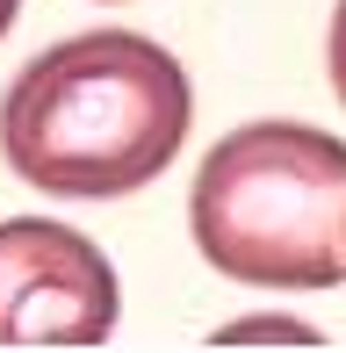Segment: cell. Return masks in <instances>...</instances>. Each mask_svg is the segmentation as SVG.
Masks as SVG:
<instances>
[{
	"label": "cell",
	"mask_w": 346,
	"mask_h": 353,
	"mask_svg": "<svg viewBox=\"0 0 346 353\" xmlns=\"http://www.w3.org/2000/svg\"><path fill=\"white\" fill-rule=\"evenodd\" d=\"M187 72L166 43L87 29L14 72L0 101V159L43 195L101 202L159 181L187 137Z\"/></svg>",
	"instance_id": "6da1fadb"
},
{
	"label": "cell",
	"mask_w": 346,
	"mask_h": 353,
	"mask_svg": "<svg viewBox=\"0 0 346 353\" xmlns=\"http://www.w3.org/2000/svg\"><path fill=\"white\" fill-rule=\"evenodd\" d=\"M187 223L231 281L332 288L346 281V144L310 123H245L202 159Z\"/></svg>",
	"instance_id": "7a4b0ae2"
},
{
	"label": "cell",
	"mask_w": 346,
	"mask_h": 353,
	"mask_svg": "<svg viewBox=\"0 0 346 353\" xmlns=\"http://www.w3.org/2000/svg\"><path fill=\"white\" fill-rule=\"evenodd\" d=\"M116 267L51 216L0 223V346H101L116 332Z\"/></svg>",
	"instance_id": "3957f363"
},
{
	"label": "cell",
	"mask_w": 346,
	"mask_h": 353,
	"mask_svg": "<svg viewBox=\"0 0 346 353\" xmlns=\"http://www.w3.org/2000/svg\"><path fill=\"white\" fill-rule=\"evenodd\" d=\"M216 346H318V332L296 317H238L216 332Z\"/></svg>",
	"instance_id": "277c9868"
},
{
	"label": "cell",
	"mask_w": 346,
	"mask_h": 353,
	"mask_svg": "<svg viewBox=\"0 0 346 353\" xmlns=\"http://www.w3.org/2000/svg\"><path fill=\"white\" fill-rule=\"evenodd\" d=\"M325 58H332V87H339V101H346V0L332 8V43H325Z\"/></svg>",
	"instance_id": "5b68a950"
},
{
	"label": "cell",
	"mask_w": 346,
	"mask_h": 353,
	"mask_svg": "<svg viewBox=\"0 0 346 353\" xmlns=\"http://www.w3.org/2000/svg\"><path fill=\"white\" fill-rule=\"evenodd\" d=\"M14 8H22V0H0V37L14 29Z\"/></svg>",
	"instance_id": "8992f818"
}]
</instances>
